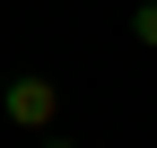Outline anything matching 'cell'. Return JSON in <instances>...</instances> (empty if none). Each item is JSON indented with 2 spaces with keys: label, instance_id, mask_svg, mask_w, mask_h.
<instances>
[{
  "label": "cell",
  "instance_id": "1",
  "mask_svg": "<svg viewBox=\"0 0 157 148\" xmlns=\"http://www.w3.org/2000/svg\"><path fill=\"white\" fill-rule=\"evenodd\" d=\"M0 113H9L17 131H35V139H44L52 122H61V79H52V70H17V79L0 87Z\"/></svg>",
  "mask_w": 157,
  "mask_h": 148
},
{
  "label": "cell",
  "instance_id": "3",
  "mask_svg": "<svg viewBox=\"0 0 157 148\" xmlns=\"http://www.w3.org/2000/svg\"><path fill=\"white\" fill-rule=\"evenodd\" d=\"M35 148H78V139H61V131H44V139H35Z\"/></svg>",
  "mask_w": 157,
  "mask_h": 148
},
{
  "label": "cell",
  "instance_id": "2",
  "mask_svg": "<svg viewBox=\"0 0 157 148\" xmlns=\"http://www.w3.org/2000/svg\"><path fill=\"white\" fill-rule=\"evenodd\" d=\"M131 44L157 52V0H140V9H131Z\"/></svg>",
  "mask_w": 157,
  "mask_h": 148
}]
</instances>
